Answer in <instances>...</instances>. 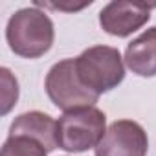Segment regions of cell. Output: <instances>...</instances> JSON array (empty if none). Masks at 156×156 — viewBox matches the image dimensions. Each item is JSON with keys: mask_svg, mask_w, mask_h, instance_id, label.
<instances>
[{"mask_svg": "<svg viewBox=\"0 0 156 156\" xmlns=\"http://www.w3.org/2000/svg\"><path fill=\"white\" fill-rule=\"evenodd\" d=\"M105 123V114L96 107L64 112L57 121V145L68 152H83L98 147L107 132Z\"/></svg>", "mask_w": 156, "mask_h": 156, "instance_id": "obj_2", "label": "cell"}, {"mask_svg": "<svg viewBox=\"0 0 156 156\" xmlns=\"http://www.w3.org/2000/svg\"><path fill=\"white\" fill-rule=\"evenodd\" d=\"M125 62L141 77L156 75V28L147 30L127 46Z\"/></svg>", "mask_w": 156, "mask_h": 156, "instance_id": "obj_8", "label": "cell"}, {"mask_svg": "<svg viewBox=\"0 0 156 156\" xmlns=\"http://www.w3.org/2000/svg\"><path fill=\"white\" fill-rule=\"evenodd\" d=\"M2 75V114H8L19 99V85L8 68L0 70Z\"/></svg>", "mask_w": 156, "mask_h": 156, "instance_id": "obj_10", "label": "cell"}, {"mask_svg": "<svg viewBox=\"0 0 156 156\" xmlns=\"http://www.w3.org/2000/svg\"><path fill=\"white\" fill-rule=\"evenodd\" d=\"M9 136H24L39 141L48 152L57 149V121L42 112H26L20 114L9 129Z\"/></svg>", "mask_w": 156, "mask_h": 156, "instance_id": "obj_7", "label": "cell"}, {"mask_svg": "<svg viewBox=\"0 0 156 156\" xmlns=\"http://www.w3.org/2000/svg\"><path fill=\"white\" fill-rule=\"evenodd\" d=\"M147 134L130 119L114 121L96 147V156H147Z\"/></svg>", "mask_w": 156, "mask_h": 156, "instance_id": "obj_5", "label": "cell"}, {"mask_svg": "<svg viewBox=\"0 0 156 156\" xmlns=\"http://www.w3.org/2000/svg\"><path fill=\"white\" fill-rule=\"evenodd\" d=\"M48 151L35 140L24 136H9L0 156H46Z\"/></svg>", "mask_w": 156, "mask_h": 156, "instance_id": "obj_9", "label": "cell"}, {"mask_svg": "<svg viewBox=\"0 0 156 156\" xmlns=\"http://www.w3.org/2000/svg\"><path fill=\"white\" fill-rule=\"evenodd\" d=\"M75 70L85 87L96 94L116 88L125 77L121 55L110 46H94L75 59Z\"/></svg>", "mask_w": 156, "mask_h": 156, "instance_id": "obj_3", "label": "cell"}, {"mask_svg": "<svg viewBox=\"0 0 156 156\" xmlns=\"http://www.w3.org/2000/svg\"><path fill=\"white\" fill-rule=\"evenodd\" d=\"M6 37L17 55L37 59L53 44V24L46 13L37 8H26L9 19Z\"/></svg>", "mask_w": 156, "mask_h": 156, "instance_id": "obj_1", "label": "cell"}, {"mask_svg": "<svg viewBox=\"0 0 156 156\" xmlns=\"http://www.w3.org/2000/svg\"><path fill=\"white\" fill-rule=\"evenodd\" d=\"M46 92L53 105L64 112L94 107L99 94L83 85L75 70V59H64L51 66L46 75Z\"/></svg>", "mask_w": 156, "mask_h": 156, "instance_id": "obj_4", "label": "cell"}, {"mask_svg": "<svg viewBox=\"0 0 156 156\" xmlns=\"http://www.w3.org/2000/svg\"><path fill=\"white\" fill-rule=\"evenodd\" d=\"M156 4H132V2H110L99 13L101 28L116 37H127L140 30L151 17V9Z\"/></svg>", "mask_w": 156, "mask_h": 156, "instance_id": "obj_6", "label": "cell"}]
</instances>
